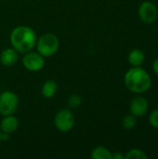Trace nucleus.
Instances as JSON below:
<instances>
[{
    "label": "nucleus",
    "instance_id": "obj_6",
    "mask_svg": "<svg viewBox=\"0 0 158 159\" xmlns=\"http://www.w3.org/2000/svg\"><path fill=\"white\" fill-rule=\"evenodd\" d=\"M22 64L28 71L38 72L43 69L45 65V59L44 56L38 52L29 51L24 54L22 58Z\"/></svg>",
    "mask_w": 158,
    "mask_h": 159
},
{
    "label": "nucleus",
    "instance_id": "obj_19",
    "mask_svg": "<svg viewBox=\"0 0 158 159\" xmlns=\"http://www.w3.org/2000/svg\"><path fill=\"white\" fill-rule=\"evenodd\" d=\"M124 156L122 154H120L119 152H116L115 154H112V159H123Z\"/></svg>",
    "mask_w": 158,
    "mask_h": 159
},
{
    "label": "nucleus",
    "instance_id": "obj_18",
    "mask_svg": "<svg viewBox=\"0 0 158 159\" xmlns=\"http://www.w3.org/2000/svg\"><path fill=\"white\" fill-rule=\"evenodd\" d=\"M153 70H154L155 74L158 75V58L153 62Z\"/></svg>",
    "mask_w": 158,
    "mask_h": 159
},
{
    "label": "nucleus",
    "instance_id": "obj_9",
    "mask_svg": "<svg viewBox=\"0 0 158 159\" xmlns=\"http://www.w3.org/2000/svg\"><path fill=\"white\" fill-rule=\"evenodd\" d=\"M19 127V120L13 115L6 116L0 123V129L5 133H13Z\"/></svg>",
    "mask_w": 158,
    "mask_h": 159
},
{
    "label": "nucleus",
    "instance_id": "obj_20",
    "mask_svg": "<svg viewBox=\"0 0 158 159\" xmlns=\"http://www.w3.org/2000/svg\"><path fill=\"white\" fill-rule=\"evenodd\" d=\"M2 141V131H1V129H0V142Z\"/></svg>",
    "mask_w": 158,
    "mask_h": 159
},
{
    "label": "nucleus",
    "instance_id": "obj_8",
    "mask_svg": "<svg viewBox=\"0 0 158 159\" xmlns=\"http://www.w3.org/2000/svg\"><path fill=\"white\" fill-rule=\"evenodd\" d=\"M149 103L147 100L142 96L134 97L129 103V111L136 117L144 116L148 111Z\"/></svg>",
    "mask_w": 158,
    "mask_h": 159
},
{
    "label": "nucleus",
    "instance_id": "obj_14",
    "mask_svg": "<svg viewBox=\"0 0 158 159\" xmlns=\"http://www.w3.org/2000/svg\"><path fill=\"white\" fill-rule=\"evenodd\" d=\"M124 158L126 159H147L148 156L141 149L138 148H134L129 150L127 155L124 157Z\"/></svg>",
    "mask_w": 158,
    "mask_h": 159
},
{
    "label": "nucleus",
    "instance_id": "obj_12",
    "mask_svg": "<svg viewBox=\"0 0 158 159\" xmlns=\"http://www.w3.org/2000/svg\"><path fill=\"white\" fill-rule=\"evenodd\" d=\"M57 91V83L54 80H47L44 83L41 92L45 98H51Z\"/></svg>",
    "mask_w": 158,
    "mask_h": 159
},
{
    "label": "nucleus",
    "instance_id": "obj_5",
    "mask_svg": "<svg viewBox=\"0 0 158 159\" xmlns=\"http://www.w3.org/2000/svg\"><path fill=\"white\" fill-rule=\"evenodd\" d=\"M75 123V118L74 114L69 109H61L60 110L54 118V124L58 130L61 132H68L70 131Z\"/></svg>",
    "mask_w": 158,
    "mask_h": 159
},
{
    "label": "nucleus",
    "instance_id": "obj_1",
    "mask_svg": "<svg viewBox=\"0 0 158 159\" xmlns=\"http://www.w3.org/2000/svg\"><path fill=\"white\" fill-rule=\"evenodd\" d=\"M36 34L28 26L20 25L14 28L10 34V43L12 48L18 52L25 54L33 49L36 44Z\"/></svg>",
    "mask_w": 158,
    "mask_h": 159
},
{
    "label": "nucleus",
    "instance_id": "obj_4",
    "mask_svg": "<svg viewBox=\"0 0 158 159\" xmlns=\"http://www.w3.org/2000/svg\"><path fill=\"white\" fill-rule=\"evenodd\" d=\"M19 105V98L16 93L6 90L0 94V114L3 116L13 115Z\"/></svg>",
    "mask_w": 158,
    "mask_h": 159
},
{
    "label": "nucleus",
    "instance_id": "obj_10",
    "mask_svg": "<svg viewBox=\"0 0 158 159\" xmlns=\"http://www.w3.org/2000/svg\"><path fill=\"white\" fill-rule=\"evenodd\" d=\"M18 52L13 48L4 49L0 54V61L5 66H12L18 61Z\"/></svg>",
    "mask_w": 158,
    "mask_h": 159
},
{
    "label": "nucleus",
    "instance_id": "obj_2",
    "mask_svg": "<svg viewBox=\"0 0 158 159\" xmlns=\"http://www.w3.org/2000/svg\"><path fill=\"white\" fill-rule=\"evenodd\" d=\"M124 82L129 91L137 94L148 91L152 85L150 75L141 66L130 68L125 75Z\"/></svg>",
    "mask_w": 158,
    "mask_h": 159
},
{
    "label": "nucleus",
    "instance_id": "obj_16",
    "mask_svg": "<svg viewBox=\"0 0 158 159\" xmlns=\"http://www.w3.org/2000/svg\"><path fill=\"white\" fill-rule=\"evenodd\" d=\"M81 103L82 99L77 94H72L67 100V104L70 108H78L81 105Z\"/></svg>",
    "mask_w": 158,
    "mask_h": 159
},
{
    "label": "nucleus",
    "instance_id": "obj_13",
    "mask_svg": "<svg viewBox=\"0 0 158 159\" xmlns=\"http://www.w3.org/2000/svg\"><path fill=\"white\" fill-rule=\"evenodd\" d=\"M91 157L93 159H112V154L106 147L98 146L93 149L91 153Z\"/></svg>",
    "mask_w": 158,
    "mask_h": 159
},
{
    "label": "nucleus",
    "instance_id": "obj_7",
    "mask_svg": "<svg viewBox=\"0 0 158 159\" xmlns=\"http://www.w3.org/2000/svg\"><path fill=\"white\" fill-rule=\"evenodd\" d=\"M138 13L142 21L147 24H151L157 19L158 9L153 2L144 1L140 5Z\"/></svg>",
    "mask_w": 158,
    "mask_h": 159
},
{
    "label": "nucleus",
    "instance_id": "obj_17",
    "mask_svg": "<svg viewBox=\"0 0 158 159\" xmlns=\"http://www.w3.org/2000/svg\"><path fill=\"white\" fill-rule=\"evenodd\" d=\"M149 124L155 128V129H158V109L154 110L150 115H149Z\"/></svg>",
    "mask_w": 158,
    "mask_h": 159
},
{
    "label": "nucleus",
    "instance_id": "obj_15",
    "mask_svg": "<svg viewBox=\"0 0 158 159\" xmlns=\"http://www.w3.org/2000/svg\"><path fill=\"white\" fill-rule=\"evenodd\" d=\"M137 124V119L136 116L132 114L130 115H127L124 116L123 120H122V125L126 129H132L135 128Z\"/></svg>",
    "mask_w": 158,
    "mask_h": 159
},
{
    "label": "nucleus",
    "instance_id": "obj_11",
    "mask_svg": "<svg viewBox=\"0 0 158 159\" xmlns=\"http://www.w3.org/2000/svg\"><path fill=\"white\" fill-rule=\"evenodd\" d=\"M128 61L130 63V65H132L133 67H139V66H142V63L144 62L145 55L142 50L135 48L129 53Z\"/></svg>",
    "mask_w": 158,
    "mask_h": 159
},
{
    "label": "nucleus",
    "instance_id": "obj_3",
    "mask_svg": "<svg viewBox=\"0 0 158 159\" xmlns=\"http://www.w3.org/2000/svg\"><path fill=\"white\" fill-rule=\"evenodd\" d=\"M35 46L38 53L44 57H50L58 51L60 42L59 38L54 34L47 33L36 40Z\"/></svg>",
    "mask_w": 158,
    "mask_h": 159
}]
</instances>
